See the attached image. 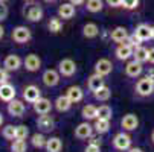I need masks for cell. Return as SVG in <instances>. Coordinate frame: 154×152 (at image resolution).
Segmentation results:
<instances>
[{
    "mask_svg": "<svg viewBox=\"0 0 154 152\" xmlns=\"http://www.w3.org/2000/svg\"><path fill=\"white\" fill-rule=\"evenodd\" d=\"M43 9L40 5L37 3H31V5H25L23 8V15L25 18H28L29 21H32V23H35V21H40L43 18Z\"/></svg>",
    "mask_w": 154,
    "mask_h": 152,
    "instance_id": "cell-1",
    "label": "cell"
},
{
    "mask_svg": "<svg viewBox=\"0 0 154 152\" xmlns=\"http://www.w3.org/2000/svg\"><path fill=\"white\" fill-rule=\"evenodd\" d=\"M31 38H32V34H31L29 28H26V26H17V28H14L12 40L15 43H18V44H25V43H28Z\"/></svg>",
    "mask_w": 154,
    "mask_h": 152,
    "instance_id": "cell-2",
    "label": "cell"
},
{
    "mask_svg": "<svg viewBox=\"0 0 154 152\" xmlns=\"http://www.w3.org/2000/svg\"><path fill=\"white\" fill-rule=\"evenodd\" d=\"M6 110H8L9 116H12V117H21V116L25 114L26 108H25V103L21 102V100H18V99H12V100L8 102Z\"/></svg>",
    "mask_w": 154,
    "mask_h": 152,
    "instance_id": "cell-3",
    "label": "cell"
},
{
    "mask_svg": "<svg viewBox=\"0 0 154 152\" xmlns=\"http://www.w3.org/2000/svg\"><path fill=\"white\" fill-rule=\"evenodd\" d=\"M152 91H154V82L148 79L146 76L136 84V93L140 96H149L152 94Z\"/></svg>",
    "mask_w": 154,
    "mask_h": 152,
    "instance_id": "cell-4",
    "label": "cell"
},
{
    "mask_svg": "<svg viewBox=\"0 0 154 152\" xmlns=\"http://www.w3.org/2000/svg\"><path fill=\"white\" fill-rule=\"evenodd\" d=\"M113 146L119 151H128L130 146H131V137L128 134H124V133H119L115 136L113 139Z\"/></svg>",
    "mask_w": 154,
    "mask_h": 152,
    "instance_id": "cell-5",
    "label": "cell"
},
{
    "mask_svg": "<svg viewBox=\"0 0 154 152\" xmlns=\"http://www.w3.org/2000/svg\"><path fill=\"white\" fill-rule=\"evenodd\" d=\"M58 67H60V75L67 76V78L72 76V75H75V72H76V64H75V61H72V59H69V58L60 61Z\"/></svg>",
    "mask_w": 154,
    "mask_h": 152,
    "instance_id": "cell-6",
    "label": "cell"
},
{
    "mask_svg": "<svg viewBox=\"0 0 154 152\" xmlns=\"http://www.w3.org/2000/svg\"><path fill=\"white\" fill-rule=\"evenodd\" d=\"M23 66H25V69L28 72H38L40 67H41V59H40L38 55L31 53V55H28L23 59Z\"/></svg>",
    "mask_w": 154,
    "mask_h": 152,
    "instance_id": "cell-7",
    "label": "cell"
},
{
    "mask_svg": "<svg viewBox=\"0 0 154 152\" xmlns=\"http://www.w3.org/2000/svg\"><path fill=\"white\" fill-rule=\"evenodd\" d=\"M21 64H23V61L18 55H8L3 61V69H6L8 72H17L21 67Z\"/></svg>",
    "mask_w": 154,
    "mask_h": 152,
    "instance_id": "cell-8",
    "label": "cell"
},
{
    "mask_svg": "<svg viewBox=\"0 0 154 152\" xmlns=\"http://www.w3.org/2000/svg\"><path fill=\"white\" fill-rule=\"evenodd\" d=\"M32 105H34V111L37 114H49L51 110H52V102L46 97H40Z\"/></svg>",
    "mask_w": 154,
    "mask_h": 152,
    "instance_id": "cell-9",
    "label": "cell"
},
{
    "mask_svg": "<svg viewBox=\"0 0 154 152\" xmlns=\"http://www.w3.org/2000/svg\"><path fill=\"white\" fill-rule=\"evenodd\" d=\"M12 99H15V87L11 85L9 82L2 84V85H0V100L9 102Z\"/></svg>",
    "mask_w": 154,
    "mask_h": 152,
    "instance_id": "cell-10",
    "label": "cell"
},
{
    "mask_svg": "<svg viewBox=\"0 0 154 152\" xmlns=\"http://www.w3.org/2000/svg\"><path fill=\"white\" fill-rule=\"evenodd\" d=\"M112 69H113V64L110 62L108 59L102 58L96 62V66H95V73H98L99 76H108L110 73H112Z\"/></svg>",
    "mask_w": 154,
    "mask_h": 152,
    "instance_id": "cell-11",
    "label": "cell"
},
{
    "mask_svg": "<svg viewBox=\"0 0 154 152\" xmlns=\"http://www.w3.org/2000/svg\"><path fill=\"white\" fill-rule=\"evenodd\" d=\"M41 97V91L37 85H28L25 91H23V99L29 103H34L35 100H38Z\"/></svg>",
    "mask_w": 154,
    "mask_h": 152,
    "instance_id": "cell-12",
    "label": "cell"
},
{
    "mask_svg": "<svg viewBox=\"0 0 154 152\" xmlns=\"http://www.w3.org/2000/svg\"><path fill=\"white\" fill-rule=\"evenodd\" d=\"M41 79H43V84H45L46 87H55L60 82V73L57 70L49 69V70H46L45 73H43Z\"/></svg>",
    "mask_w": 154,
    "mask_h": 152,
    "instance_id": "cell-13",
    "label": "cell"
},
{
    "mask_svg": "<svg viewBox=\"0 0 154 152\" xmlns=\"http://www.w3.org/2000/svg\"><path fill=\"white\" fill-rule=\"evenodd\" d=\"M37 126L41 129V131H52L54 126H55V122L48 114H40V117L37 119Z\"/></svg>",
    "mask_w": 154,
    "mask_h": 152,
    "instance_id": "cell-14",
    "label": "cell"
},
{
    "mask_svg": "<svg viewBox=\"0 0 154 152\" xmlns=\"http://www.w3.org/2000/svg\"><path fill=\"white\" fill-rule=\"evenodd\" d=\"M134 34L137 35V38L140 41H146V40H151L152 38V26H148L146 23H142L136 28Z\"/></svg>",
    "mask_w": 154,
    "mask_h": 152,
    "instance_id": "cell-15",
    "label": "cell"
},
{
    "mask_svg": "<svg viewBox=\"0 0 154 152\" xmlns=\"http://www.w3.org/2000/svg\"><path fill=\"white\" fill-rule=\"evenodd\" d=\"M75 137L79 139V140H84V139L92 137V126L87 123V122L79 123V125L75 128Z\"/></svg>",
    "mask_w": 154,
    "mask_h": 152,
    "instance_id": "cell-16",
    "label": "cell"
},
{
    "mask_svg": "<svg viewBox=\"0 0 154 152\" xmlns=\"http://www.w3.org/2000/svg\"><path fill=\"white\" fill-rule=\"evenodd\" d=\"M121 125H122V128L125 129V131H133V129H136L139 126V119L134 114H127V116L122 117Z\"/></svg>",
    "mask_w": 154,
    "mask_h": 152,
    "instance_id": "cell-17",
    "label": "cell"
},
{
    "mask_svg": "<svg viewBox=\"0 0 154 152\" xmlns=\"http://www.w3.org/2000/svg\"><path fill=\"white\" fill-rule=\"evenodd\" d=\"M133 50H134V47H131L130 44H119L118 46V49H116V58L118 59H121V61H125V59H128L130 56H133Z\"/></svg>",
    "mask_w": 154,
    "mask_h": 152,
    "instance_id": "cell-18",
    "label": "cell"
},
{
    "mask_svg": "<svg viewBox=\"0 0 154 152\" xmlns=\"http://www.w3.org/2000/svg\"><path fill=\"white\" fill-rule=\"evenodd\" d=\"M143 67H142V62H137V61H131L127 64L125 67V73L130 76V78H137L140 73H142Z\"/></svg>",
    "mask_w": 154,
    "mask_h": 152,
    "instance_id": "cell-19",
    "label": "cell"
},
{
    "mask_svg": "<svg viewBox=\"0 0 154 152\" xmlns=\"http://www.w3.org/2000/svg\"><path fill=\"white\" fill-rule=\"evenodd\" d=\"M58 15L64 20H69L75 15V5L72 3H63L60 8H58Z\"/></svg>",
    "mask_w": 154,
    "mask_h": 152,
    "instance_id": "cell-20",
    "label": "cell"
},
{
    "mask_svg": "<svg viewBox=\"0 0 154 152\" xmlns=\"http://www.w3.org/2000/svg\"><path fill=\"white\" fill-rule=\"evenodd\" d=\"M127 38H128V32L125 28L118 26L112 31V40L115 43H124V41H127Z\"/></svg>",
    "mask_w": 154,
    "mask_h": 152,
    "instance_id": "cell-21",
    "label": "cell"
},
{
    "mask_svg": "<svg viewBox=\"0 0 154 152\" xmlns=\"http://www.w3.org/2000/svg\"><path fill=\"white\" fill-rule=\"evenodd\" d=\"M66 96H67V97L72 100V103H75V102H79V100L82 99L84 91L79 88V87L72 85V87H69V88H67V93H66Z\"/></svg>",
    "mask_w": 154,
    "mask_h": 152,
    "instance_id": "cell-22",
    "label": "cell"
},
{
    "mask_svg": "<svg viewBox=\"0 0 154 152\" xmlns=\"http://www.w3.org/2000/svg\"><path fill=\"white\" fill-rule=\"evenodd\" d=\"M70 106H72V100H70L67 96H58V97H57V100H55V108H57L60 113L67 111Z\"/></svg>",
    "mask_w": 154,
    "mask_h": 152,
    "instance_id": "cell-23",
    "label": "cell"
},
{
    "mask_svg": "<svg viewBox=\"0 0 154 152\" xmlns=\"http://www.w3.org/2000/svg\"><path fill=\"white\" fill-rule=\"evenodd\" d=\"M102 85H104V79H102V76H99L98 73L92 75V76L89 78V81H87V87H89L90 91H96L98 88H101Z\"/></svg>",
    "mask_w": 154,
    "mask_h": 152,
    "instance_id": "cell-24",
    "label": "cell"
},
{
    "mask_svg": "<svg viewBox=\"0 0 154 152\" xmlns=\"http://www.w3.org/2000/svg\"><path fill=\"white\" fill-rule=\"evenodd\" d=\"M46 151L48 152H60L61 148H63V142L58 139V137H51L46 140Z\"/></svg>",
    "mask_w": 154,
    "mask_h": 152,
    "instance_id": "cell-25",
    "label": "cell"
},
{
    "mask_svg": "<svg viewBox=\"0 0 154 152\" xmlns=\"http://www.w3.org/2000/svg\"><path fill=\"white\" fill-rule=\"evenodd\" d=\"M133 58H134V61H137V62H145V61H148V49H145V47H142V46L134 47V50H133Z\"/></svg>",
    "mask_w": 154,
    "mask_h": 152,
    "instance_id": "cell-26",
    "label": "cell"
},
{
    "mask_svg": "<svg viewBox=\"0 0 154 152\" xmlns=\"http://www.w3.org/2000/svg\"><path fill=\"white\" fill-rule=\"evenodd\" d=\"M93 94H95V99H96V100L105 102V100H108V99H110V96H112V91H110L108 87L102 85L101 88H98L96 91H93Z\"/></svg>",
    "mask_w": 154,
    "mask_h": 152,
    "instance_id": "cell-27",
    "label": "cell"
},
{
    "mask_svg": "<svg viewBox=\"0 0 154 152\" xmlns=\"http://www.w3.org/2000/svg\"><path fill=\"white\" fill-rule=\"evenodd\" d=\"M93 128L96 129L98 134H105V133H108V129H110V120L108 119H99L98 117Z\"/></svg>",
    "mask_w": 154,
    "mask_h": 152,
    "instance_id": "cell-28",
    "label": "cell"
},
{
    "mask_svg": "<svg viewBox=\"0 0 154 152\" xmlns=\"http://www.w3.org/2000/svg\"><path fill=\"white\" fill-rule=\"evenodd\" d=\"M82 117L87 119V120L98 119V108L95 105H85L82 108Z\"/></svg>",
    "mask_w": 154,
    "mask_h": 152,
    "instance_id": "cell-29",
    "label": "cell"
},
{
    "mask_svg": "<svg viewBox=\"0 0 154 152\" xmlns=\"http://www.w3.org/2000/svg\"><path fill=\"white\" fill-rule=\"evenodd\" d=\"M82 34H84L85 38H95L99 34V28L95 23H87L84 26V29H82Z\"/></svg>",
    "mask_w": 154,
    "mask_h": 152,
    "instance_id": "cell-30",
    "label": "cell"
},
{
    "mask_svg": "<svg viewBox=\"0 0 154 152\" xmlns=\"http://www.w3.org/2000/svg\"><path fill=\"white\" fill-rule=\"evenodd\" d=\"M29 136V128L25 125H18L15 126V139L17 140H26Z\"/></svg>",
    "mask_w": 154,
    "mask_h": 152,
    "instance_id": "cell-31",
    "label": "cell"
},
{
    "mask_svg": "<svg viewBox=\"0 0 154 152\" xmlns=\"http://www.w3.org/2000/svg\"><path fill=\"white\" fill-rule=\"evenodd\" d=\"M31 143H32V146L34 148H45L46 146V137L43 136V134H34L32 137H31Z\"/></svg>",
    "mask_w": 154,
    "mask_h": 152,
    "instance_id": "cell-32",
    "label": "cell"
},
{
    "mask_svg": "<svg viewBox=\"0 0 154 152\" xmlns=\"http://www.w3.org/2000/svg\"><path fill=\"white\" fill-rule=\"evenodd\" d=\"M11 151L12 152H26L28 151V145L25 140H12L11 143Z\"/></svg>",
    "mask_w": 154,
    "mask_h": 152,
    "instance_id": "cell-33",
    "label": "cell"
},
{
    "mask_svg": "<svg viewBox=\"0 0 154 152\" xmlns=\"http://www.w3.org/2000/svg\"><path fill=\"white\" fill-rule=\"evenodd\" d=\"M85 8L89 12H99L102 9V0H87Z\"/></svg>",
    "mask_w": 154,
    "mask_h": 152,
    "instance_id": "cell-34",
    "label": "cell"
},
{
    "mask_svg": "<svg viewBox=\"0 0 154 152\" xmlns=\"http://www.w3.org/2000/svg\"><path fill=\"white\" fill-rule=\"evenodd\" d=\"M112 116H113V111H112V108H110L108 105H101L99 108H98V117L99 119H112Z\"/></svg>",
    "mask_w": 154,
    "mask_h": 152,
    "instance_id": "cell-35",
    "label": "cell"
},
{
    "mask_svg": "<svg viewBox=\"0 0 154 152\" xmlns=\"http://www.w3.org/2000/svg\"><path fill=\"white\" fill-rule=\"evenodd\" d=\"M2 136H3V139H6V140H15V126H12V125H6L3 129H2Z\"/></svg>",
    "mask_w": 154,
    "mask_h": 152,
    "instance_id": "cell-36",
    "label": "cell"
},
{
    "mask_svg": "<svg viewBox=\"0 0 154 152\" xmlns=\"http://www.w3.org/2000/svg\"><path fill=\"white\" fill-rule=\"evenodd\" d=\"M48 28H49V31H51V32L57 34V32H60V31H61L63 23H61V20H60V18H51V20H49Z\"/></svg>",
    "mask_w": 154,
    "mask_h": 152,
    "instance_id": "cell-37",
    "label": "cell"
},
{
    "mask_svg": "<svg viewBox=\"0 0 154 152\" xmlns=\"http://www.w3.org/2000/svg\"><path fill=\"white\" fill-rule=\"evenodd\" d=\"M125 43H127V44H130L131 47H137V46H140V43H142V41L137 38L136 34H133V35H128V38H127Z\"/></svg>",
    "mask_w": 154,
    "mask_h": 152,
    "instance_id": "cell-38",
    "label": "cell"
},
{
    "mask_svg": "<svg viewBox=\"0 0 154 152\" xmlns=\"http://www.w3.org/2000/svg\"><path fill=\"white\" fill-rule=\"evenodd\" d=\"M139 5V0H122V6L125 9H136Z\"/></svg>",
    "mask_w": 154,
    "mask_h": 152,
    "instance_id": "cell-39",
    "label": "cell"
},
{
    "mask_svg": "<svg viewBox=\"0 0 154 152\" xmlns=\"http://www.w3.org/2000/svg\"><path fill=\"white\" fill-rule=\"evenodd\" d=\"M6 17H8V6L5 5V2H0V23L6 20Z\"/></svg>",
    "mask_w": 154,
    "mask_h": 152,
    "instance_id": "cell-40",
    "label": "cell"
},
{
    "mask_svg": "<svg viewBox=\"0 0 154 152\" xmlns=\"http://www.w3.org/2000/svg\"><path fill=\"white\" fill-rule=\"evenodd\" d=\"M9 81V72L6 69H0V85Z\"/></svg>",
    "mask_w": 154,
    "mask_h": 152,
    "instance_id": "cell-41",
    "label": "cell"
},
{
    "mask_svg": "<svg viewBox=\"0 0 154 152\" xmlns=\"http://www.w3.org/2000/svg\"><path fill=\"white\" fill-rule=\"evenodd\" d=\"M85 152H101V148H99V145H93V143H90L89 146L85 148Z\"/></svg>",
    "mask_w": 154,
    "mask_h": 152,
    "instance_id": "cell-42",
    "label": "cell"
},
{
    "mask_svg": "<svg viewBox=\"0 0 154 152\" xmlns=\"http://www.w3.org/2000/svg\"><path fill=\"white\" fill-rule=\"evenodd\" d=\"M107 5L112 8H118V6H122V0H107Z\"/></svg>",
    "mask_w": 154,
    "mask_h": 152,
    "instance_id": "cell-43",
    "label": "cell"
},
{
    "mask_svg": "<svg viewBox=\"0 0 154 152\" xmlns=\"http://www.w3.org/2000/svg\"><path fill=\"white\" fill-rule=\"evenodd\" d=\"M148 61H149L151 64H154V47L148 50Z\"/></svg>",
    "mask_w": 154,
    "mask_h": 152,
    "instance_id": "cell-44",
    "label": "cell"
},
{
    "mask_svg": "<svg viewBox=\"0 0 154 152\" xmlns=\"http://www.w3.org/2000/svg\"><path fill=\"white\" fill-rule=\"evenodd\" d=\"M146 78H148V79H151V81L154 82V69H149V70H148V73H146Z\"/></svg>",
    "mask_w": 154,
    "mask_h": 152,
    "instance_id": "cell-45",
    "label": "cell"
},
{
    "mask_svg": "<svg viewBox=\"0 0 154 152\" xmlns=\"http://www.w3.org/2000/svg\"><path fill=\"white\" fill-rule=\"evenodd\" d=\"M70 3L75 5V6H78V5H82L84 3V0H70Z\"/></svg>",
    "mask_w": 154,
    "mask_h": 152,
    "instance_id": "cell-46",
    "label": "cell"
},
{
    "mask_svg": "<svg viewBox=\"0 0 154 152\" xmlns=\"http://www.w3.org/2000/svg\"><path fill=\"white\" fill-rule=\"evenodd\" d=\"M128 152H143V151H142L140 148H130Z\"/></svg>",
    "mask_w": 154,
    "mask_h": 152,
    "instance_id": "cell-47",
    "label": "cell"
},
{
    "mask_svg": "<svg viewBox=\"0 0 154 152\" xmlns=\"http://www.w3.org/2000/svg\"><path fill=\"white\" fill-rule=\"evenodd\" d=\"M90 143H93V145H99V146H101V139H92Z\"/></svg>",
    "mask_w": 154,
    "mask_h": 152,
    "instance_id": "cell-48",
    "label": "cell"
},
{
    "mask_svg": "<svg viewBox=\"0 0 154 152\" xmlns=\"http://www.w3.org/2000/svg\"><path fill=\"white\" fill-rule=\"evenodd\" d=\"M5 37V28L2 26V25H0V40H2Z\"/></svg>",
    "mask_w": 154,
    "mask_h": 152,
    "instance_id": "cell-49",
    "label": "cell"
},
{
    "mask_svg": "<svg viewBox=\"0 0 154 152\" xmlns=\"http://www.w3.org/2000/svg\"><path fill=\"white\" fill-rule=\"evenodd\" d=\"M2 125H3V114L0 113V126H2Z\"/></svg>",
    "mask_w": 154,
    "mask_h": 152,
    "instance_id": "cell-50",
    "label": "cell"
},
{
    "mask_svg": "<svg viewBox=\"0 0 154 152\" xmlns=\"http://www.w3.org/2000/svg\"><path fill=\"white\" fill-rule=\"evenodd\" d=\"M151 140H152V143H154V131H152V134H151Z\"/></svg>",
    "mask_w": 154,
    "mask_h": 152,
    "instance_id": "cell-51",
    "label": "cell"
},
{
    "mask_svg": "<svg viewBox=\"0 0 154 152\" xmlns=\"http://www.w3.org/2000/svg\"><path fill=\"white\" fill-rule=\"evenodd\" d=\"M23 2H26V3H31V2H34V0H23Z\"/></svg>",
    "mask_w": 154,
    "mask_h": 152,
    "instance_id": "cell-52",
    "label": "cell"
},
{
    "mask_svg": "<svg viewBox=\"0 0 154 152\" xmlns=\"http://www.w3.org/2000/svg\"><path fill=\"white\" fill-rule=\"evenodd\" d=\"M45 2H55V0H45Z\"/></svg>",
    "mask_w": 154,
    "mask_h": 152,
    "instance_id": "cell-53",
    "label": "cell"
},
{
    "mask_svg": "<svg viewBox=\"0 0 154 152\" xmlns=\"http://www.w3.org/2000/svg\"><path fill=\"white\" fill-rule=\"evenodd\" d=\"M152 38H154V26H152Z\"/></svg>",
    "mask_w": 154,
    "mask_h": 152,
    "instance_id": "cell-54",
    "label": "cell"
},
{
    "mask_svg": "<svg viewBox=\"0 0 154 152\" xmlns=\"http://www.w3.org/2000/svg\"><path fill=\"white\" fill-rule=\"evenodd\" d=\"M0 2H8V0H0Z\"/></svg>",
    "mask_w": 154,
    "mask_h": 152,
    "instance_id": "cell-55",
    "label": "cell"
}]
</instances>
